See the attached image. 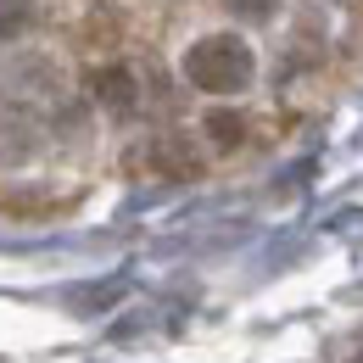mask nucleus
Wrapping results in <instances>:
<instances>
[{
	"instance_id": "obj_1",
	"label": "nucleus",
	"mask_w": 363,
	"mask_h": 363,
	"mask_svg": "<svg viewBox=\"0 0 363 363\" xmlns=\"http://www.w3.org/2000/svg\"><path fill=\"white\" fill-rule=\"evenodd\" d=\"M179 67L201 95H240L257 79V50L246 45L240 34H201L196 45L184 50Z\"/></svg>"
},
{
	"instance_id": "obj_2",
	"label": "nucleus",
	"mask_w": 363,
	"mask_h": 363,
	"mask_svg": "<svg viewBox=\"0 0 363 363\" xmlns=\"http://www.w3.org/2000/svg\"><path fill=\"white\" fill-rule=\"evenodd\" d=\"M95 95H101V106L129 112V106H135V73H129V67H101V73H95Z\"/></svg>"
},
{
	"instance_id": "obj_3",
	"label": "nucleus",
	"mask_w": 363,
	"mask_h": 363,
	"mask_svg": "<svg viewBox=\"0 0 363 363\" xmlns=\"http://www.w3.org/2000/svg\"><path fill=\"white\" fill-rule=\"evenodd\" d=\"M201 129H207V140H213L218 151H235V145L246 140V118H240V112H229V106H218V112H207V123H201Z\"/></svg>"
},
{
	"instance_id": "obj_4",
	"label": "nucleus",
	"mask_w": 363,
	"mask_h": 363,
	"mask_svg": "<svg viewBox=\"0 0 363 363\" xmlns=\"http://www.w3.org/2000/svg\"><path fill=\"white\" fill-rule=\"evenodd\" d=\"M28 17H34V0H0V40L23 34V28H28Z\"/></svg>"
},
{
	"instance_id": "obj_5",
	"label": "nucleus",
	"mask_w": 363,
	"mask_h": 363,
	"mask_svg": "<svg viewBox=\"0 0 363 363\" xmlns=\"http://www.w3.org/2000/svg\"><path fill=\"white\" fill-rule=\"evenodd\" d=\"M274 6H279V0H224V11L240 17V23H269Z\"/></svg>"
}]
</instances>
